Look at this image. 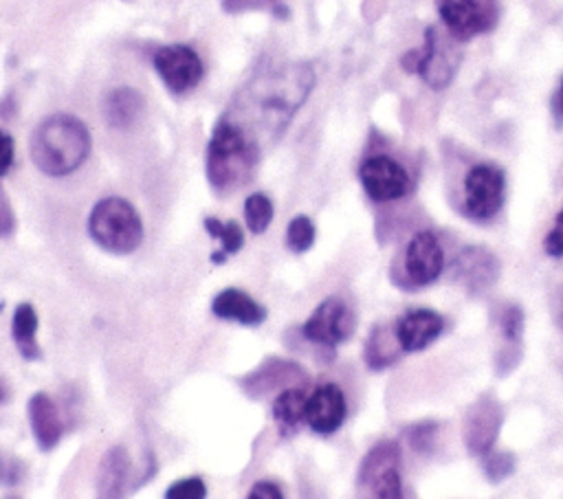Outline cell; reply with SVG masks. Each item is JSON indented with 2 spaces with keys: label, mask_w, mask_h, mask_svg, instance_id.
<instances>
[{
  "label": "cell",
  "mask_w": 563,
  "mask_h": 499,
  "mask_svg": "<svg viewBox=\"0 0 563 499\" xmlns=\"http://www.w3.org/2000/svg\"><path fill=\"white\" fill-rule=\"evenodd\" d=\"M314 86L310 64H271L240 88L222 114L262 145V136H279Z\"/></svg>",
  "instance_id": "1"
},
{
  "label": "cell",
  "mask_w": 563,
  "mask_h": 499,
  "mask_svg": "<svg viewBox=\"0 0 563 499\" xmlns=\"http://www.w3.org/2000/svg\"><path fill=\"white\" fill-rule=\"evenodd\" d=\"M260 143L227 117H220L207 147V178L218 193L244 187L257 167Z\"/></svg>",
  "instance_id": "2"
},
{
  "label": "cell",
  "mask_w": 563,
  "mask_h": 499,
  "mask_svg": "<svg viewBox=\"0 0 563 499\" xmlns=\"http://www.w3.org/2000/svg\"><path fill=\"white\" fill-rule=\"evenodd\" d=\"M90 154L88 127L70 114L44 119L31 136V158L46 176L73 174Z\"/></svg>",
  "instance_id": "3"
},
{
  "label": "cell",
  "mask_w": 563,
  "mask_h": 499,
  "mask_svg": "<svg viewBox=\"0 0 563 499\" xmlns=\"http://www.w3.org/2000/svg\"><path fill=\"white\" fill-rule=\"evenodd\" d=\"M90 237L108 253L128 255L143 242V222L136 209L119 196L99 200L88 218Z\"/></svg>",
  "instance_id": "4"
},
{
  "label": "cell",
  "mask_w": 563,
  "mask_h": 499,
  "mask_svg": "<svg viewBox=\"0 0 563 499\" xmlns=\"http://www.w3.org/2000/svg\"><path fill=\"white\" fill-rule=\"evenodd\" d=\"M356 499H405L398 442L383 440L365 453L356 473Z\"/></svg>",
  "instance_id": "5"
},
{
  "label": "cell",
  "mask_w": 563,
  "mask_h": 499,
  "mask_svg": "<svg viewBox=\"0 0 563 499\" xmlns=\"http://www.w3.org/2000/svg\"><path fill=\"white\" fill-rule=\"evenodd\" d=\"M455 42H460V40H455L449 31H446V35H442V33H438L435 26H429L424 31L422 48L409 51L402 57V68L409 73H418L422 77V81L433 90L446 88L451 84V79L457 70V62H460Z\"/></svg>",
  "instance_id": "6"
},
{
  "label": "cell",
  "mask_w": 563,
  "mask_h": 499,
  "mask_svg": "<svg viewBox=\"0 0 563 499\" xmlns=\"http://www.w3.org/2000/svg\"><path fill=\"white\" fill-rule=\"evenodd\" d=\"M444 29L460 42L488 33L499 18V0H435Z\"/></svg>",
  "instance_id": "7"
},
{
  "label": "cell",
  "mask_w": 563,
  "mask_h": 499,
  "mask_svg": "<svg viewBox=\"0 0 563 499\" xmlns=\"http://www.w3.org/2000/svg\"><path fill=\"white\" fill-rule=\"evenodd\" d=\"M506 178L490 163H479L464 178V211L473 220H490L504 204Z\"/></svg>",
  "instance_id": "8"
},
{
  "label": "cell",
  "mask_w": 563,
  "mask_h": 499,
  "mask_svg": "<svg viewBox=\"0 0 563 499\" xmlns=\"http://www.w3.org/2000/svg\"><path fill=\"white\" fill-rule=\"evenodd\" d=\"M303 336L323 347H336L354 332V314L341 297L323 299L301 325Z\"/></svg>",
  "instance_id": "9"
},
{
  "label": "cell",
  "mask_w": 563,
  "mask_h": 499,
  "mask_svg": "<svg viewBox=\"0 0 563 499\" xmlns=\"http://www.w3.org/2000/svg\"><path fill=\"white\" fill-rule=\"evenodd\" d=\"M358 178L365 193L376 202L398 200L411 189L407 169L387 154L367 156L358 167Z\"/></svg>",
  "instance_id": "10"
},
{
  "label": "cell",
  "mask_w": 563,
  "mask_h": 499,
  "mask_svg": "<svg viewBox=\"0 0 563 499\" xmlns=\"http://www.w3.org/2000/svg\"><path fill=\"white\" fill-rule=\"evenodd\" d=\"M154 68L161 75L163 84L176 92H189L202 79V59L191 46L185 44H169L156 51Z\"/></svg>",
  "instance_id": "11"
},
{
  "label": "cell",
  "mask_w": 563,
  "mask_h": 499,
  "mask_svg": "<svg viewBox=\"0 0 563 499\" xmlns=\"http://www.w3.org/2000/svg\"><path fill=\"white\" fill-rule=\"evenodd\" d=\"M504 422V411L497 398L484 393L466 411L464 418V444L471 455L484 457L493 451Z\"/></svg>",
  "instance_id": "12"
},
{
  "label": "cell",
  "mask_w": 563,
  "mask_h": 499,
  "mask_svg": "<svg viewBox=\"0 0 563 499\" xmlns=\"http://www.w3.org/2000/svg\"><path fill=\"white\" fill-rule=\"evenodd\" d=\"M451 273H453V279L468 295H482L490 286H495V281L499 279L501 264L493 251L475 244V246L462 248L455 255V259L451 264Z\"/></svg>",
  "instance_id": "13"
},
{
  "label": "cell",
  "mask_w": 563,
  "mask_h": 499,
  "mask_svg": "<svg viewBox=\"0 0 563 499\" xmlns=\"http://www.w3.org/2000/svg\"><path fill=\"white\" fill-rule=\"evenodd\" d=\"M444 253L440 240L431 231L416 233L405 248V275L409 286H427L440 277Z\"/></svg>",
  "instance_id": "14"
},
{
  "label": "cell",
  "mask_w": 563,
  "mask_h": 499,
  "mask_svg": "<svg viewBox=\"0 0 563 499\" xmlns=\"http://www.w3.org/2000/svg\"><path fill=\"white\" fill-rule=\"evenodd\" d=\"M238 382L251 398H262L275 389L282 391L286 387H303L308 382V374L295 361L266 358L257 369H253L249 376H242Z\"/></svg>",
  "instance_id": "15"
},
{
  "label": "cell",
  "mask_w": 563,
  "mask_h": 499,
  "mask_svg": "<svg viewBox=\"0 0 563 499\" xmlns=\"http://www.w3.org/2000/svg\"><path fill=\"white\" fill-rule=\"evenodd\" d=\"M345 413H347V404H345V396L343 391L332 385V382H325V385H319L310 396H308V402H306V424L319 433V435H330L334 433L343 420H345Z\"/></svg>",
  "instance_id": "16"
},
{
  "label": "cell",
  "mask_w": 563,
  "mask_h": 499,
  "mask_svg": "<svg viewBox=\"0 0 563 499\" xmlns=\"http://www.w3.org/2000/svg\"><path fill=\"white\" fill-rule=\"evenodd\" d=\"M394 325H396V336H398L402 350L418 352V350H424L429 343H433L440 336L444 321L435 310L416 308V310L405 312Z\"/></svg>",
  "instance_id": "17"
},
{
  "label": "cell",
  "mask_w": 563,
  "mask_h": 499,
  "mask_svg": "<svg viewBox=\"0 0 563 499\" xmlns=\"http://www.w3.org/2000/svg\"><path fill=\"white\" fill-rule=\"evenodd\" d=\"M130 492V457L123 446H110L97 468L95 499H125Z\"/></svg>",
  "instance_id": "18"
},
{
  "label": "cell",
  "mask_w": 563,
  "mask_h": 499,
  "mask_svg": "<svg viewBox=\"0 0 563 499\" xmlns=\"http://www.w3.org/2000/svg\"><path fill=\"white\" fill-rule=\"evenodd\" d=\"M26 411H29V424H31L37 446L42 451L55 448L64 433V422H62L55 400L48 393L37 391L31 396Z\"/></svg>",
  "instance_id": "19"
},
{
  "label": "cell",
  "mask_w": 563,
  "mask_h": 499,
  "mask_svg": "<svg viewBox=\"0 0 563 499\" xmlns=\"http://www.w3.org/2000/svg\"><path fill=\"white\" fill-rule=\"evenodd\" d=\"M211 312L218 319L242 325H260L266 319V308L240 288H224L211 301Z\"/></svg>",
  "instance_id": "20"
},
{
  "label": "cell",
  "mask_w": 563,
  "mask_h": 499,
  "mask_svg": "<svg viewBox=\"0 0 563 499\" xmlns=\"http://www.w3.org/2000/svg\"><path fill=\"white\" fill-rule=\"evenodd\" d=\"M499 332H501V347L495 356V365L499 374L510 372L521 358V336H523V310L517 303H506L499 310Z\"/></svg>",
  "instance_id": "21"
},
{
  "label": "cell",
  "mask_w": 563,
  "mask_h": 499,
  "mask_svg": "<svg viewBox=\"0 0 563 499\" xmlns=\"http://www.w3.org/2000/svg\"><path fill=\"white\" fill-rule=\"evenodd\" d=\"M402 352L405 350L396 336V325H376L365 341V363L376 372L394 365Z\"/></svg>",
  "instance_id": "22"
},
{
  "label": "cell",
  "mask_w": 563,
  "mask_h": 499,
  "mask_svg": "<svg viewBox=\"0 0 563 499\" xmlns=\"http://www.w3.org/2000/svg\"><path fill=\"white\" fill-rule=\"evenodd\" d=\"M35 334H37V312L31 303H20L11 319V336L24 361L42 358V347Z\"/></svg>",
  "instance_id": "23"
},
{
  "label": "cell",
  "mask_w": 563,
  "mask_h": 499,
  "mask_svg": "<svg viewBox=\"0 0 563 499\" xmlns=\"http://www.w3.org/2000/svg\"><path fill=\"white\" fill-rule=\"evenodd\" d=\"M145 101L134 88H117L106 99V119L112 127H130L143 112Z\"/></svg>",
  "instance_id": "24"
},
{
  "label": "cell",
  "mask_w": 563,
  "mask_h": 499,
  "mask_svg": "<svg viewBox=\"0 0 563 499\" xmlns=\"http://www.w3.org/2000/svg\"><path fill=\"white\" fill-rule=\"evenodd\" d=\"M306 402H308V393L301 385L286 387L273 398V404H271L273 418L279 422L284 431L297 429L306 420Z\"/></svg>",
  "instance_id": "25"
},
{
  "label": "cell",
  "mask_w": 563,
  "mask_h": 499,
  "mask_svg": "<svg viewBox=\"0 0 563 499\" xmlns=\"http://www.w3.org/2000/svg\"><path fill=\"white\" fill-rule=\"evenodd\" d=\"M202 224H205L207 233H209L213 240H218V242L222 244V248L211 255V262H213V264H222L229 255H233V253H238V251L242 248V244H244V233H242V229H240L238 222H220L218 218H211V215H209V218L202 220Z\"/></svg>",
  "instance_id": "26"
},
{
  "label": "cell",
  "mask_w": 563,
  "mask_h": 499,
  "mask_svg": "<svg viewBox=\"0 0 563 499\" xmlns=\"http://www.w3.org/2000/svg\"><path fill=\"white\" fill-rule=\"evenodd\" d=\"M273 213H275V209H273V202L266 193L255 191L244 202V220H246L249 231L255 233V235H260L268 229V224L273 220Z\"/></svg>",
  "instance_id": "27"
},
{
  "label": "cell",
  "mask_w": 563,
  "mask_h": 499,
  "mask_svg": "<svg viewBox=\"0 0 563 499\" xmlns=\"http://www.w3.org/2000/svg\"><path fill=\"white\" fill-rule=\"evenodd\" d=\"M314 224L308 215H295L286 226V244L292 253H306L314 244Z\"/></svg>",
  "instance_id": "28"
},
{
  "label": "cell",
  "mask_w": 563,
  "mask_h": 499,
  "mask_svg": "<svg viewBox=\"0 0 563 499\" xmlns=\"http://www.w3.org/2000/svg\"><path fill=\"white\" fill-rule=\"evenodd\" d=\"M515 470V455L508 451H490L484 455V473L490 484L504 481Z\"/></svg>",
  "instance_id": "29"
},
{
  "label": "cell",
  "mask_w": 563,
  "mask_h": 499,
  "mask_svg": "<svg viewBox=\"0 0 563 499\" xmlns=\"http://www.w3.org/2000/svg\"><path fill=\"white\" fill-rule=\"evenodd\" d=\"M227 13H244V11H271L279 18L288 13L284 0H220Z\"/></svg>",
  "instance_id": "30"
},
{
  "label": "cell",
  "mask_w": 563,
  "mask_h": 499,
  "mask_svg": "<svg viewBox=\"0 0 563 499\" xmlns=\"http://www.w3.org/2000/svg\"><path fill=\"white\" fill-rule=\"evenodd\" d=\"M207 486L200 477H185L165 490V499H205Z\"/></svg>",
  "instance_id": "31"
},
{
  "label": "cell",
  "mask_w": 563,
  "mask_h": 499,
  "mask_svg": "<svg viewBox=\"0 0 563 499\" xmlns=\"http://www.w3.org/2000/svg\"><path fill=\"white\" fill-rule=\"evenodd\" d=\"M435 433H438V422L424 420V422H418L407 429V440H409L411 448H416L418 453H427L433 446Z\"/></svg>",
  "instance_id": "32"
},
{
  "label": "cell",
  "mask_w": 563,
  "mask_h": 499,
  "mask_svg": "<svg viewBox=\"0 0 563 499\" xmlns=\"http://www.w3.org/2000/svg\"><path fill=\"white\" fill-rule=\"evenodd\" d=\"M24 477V464L0 451V486H15Z\"/></svg>",
  "instance_id": "33"
},
{
  "label": "cell",
  "mask_w": 563,
  "mask_h": 499,
  "mask_svg": "<svg viewBox=\"0 0 563 499\" xmlns=\"http://www.w3.org/2000/svg\"><path fill=\"white\" fill-rule=\"evenodd\" d=\"M543 248L550 257H563V209L559 211L550 233L543 240Z\"/></svg>",
  "instance_id": "34"
},
{
  "label": "cell",
  "mask_w": 563,
  "mask_h": 499,
  "mask_svg": "<svg viewBox=\"0 0 563 499\" xmlns=\"http://www.w3.org/2000/svg\"><path fill=\"white\" fill-rule=\"evenodd\" d=\"M244 499H284V492H282L279 484H275L271 479H260L249 488Z\"/></svg>",
  "instance_id": "35"
},
{
  "label": "cell",
  "mask_w": 563,
  "mask_h": 499,
  "mask_svg": "<svg viewBox=\"0 0 563 499\" xmlns=\"http://www.w3.org/2000/svg\"><path fill=\"white\" fill-rule=\"evenodd\" d=\"M11 165H13V138L11 134L0 130V176H4Z\"/></svg>",
  "instance_id": "36"
},
{
  "label": "cell",
  "mask_w": 563,
  "mask_h": 499,
  "mask_svg": "<svg viewBox=\"0 0 563 499\" xmlns=\"http://www.w3.org/2000/svg\"><path fill=\"white\" fill-rule=\"evenodd\" d=\"M13 213H11V207H9V202H7V198H4V193H2V189H0V237H4V235H9L11 231H13Z\"/></svg>",
  "instance_id": "37"
},
{
  "label": "cell",
  "mask_w": 563,
  "mask_h": 499,
  "mask_svg": "<svg viewBox=\"0 0 563 499\" xmlns=\"http://www.w3.org/2000/svg\"><path fill=\"white\" fill-rule=\"evenodd\" d=\"M552 117H554L556 125H563V77H561L556 92L552 95Z\"/></svg>",
  "instance_id": "38"
},
{
  "label": "cell",
  "mask_w": 563,
  "mask_h": 499,
  "mask_svg": "<svg viewBox=\"0 0 563 499\" xmlns=\"http://www.w3.org/2000/svg\"><path fill=\"white\" fill-rule=\"evenodd\" d=\"M7 400H9V389H7V385L0 380V404L7 402Z\"/></svg>",
  "instance_id": "39"
},
{
  "label": "cell",
  "mask_w": 563,
  "mask_h": 499,
  "mask_svg": "<svg viewBox=\"0 0 563 499\" xmlns=\"http://www.w3.org/2000/svg\"><path fill=\"white\" fill-rule=\"evenodd\" d=\"M4 499H20V497H15V495H11V497H4Z\"/></svg>",
  "instance_id": "40"
}]
</instances>
